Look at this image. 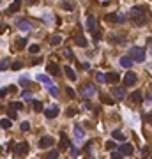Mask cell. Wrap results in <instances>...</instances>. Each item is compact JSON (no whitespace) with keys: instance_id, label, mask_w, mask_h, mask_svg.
Returning <instances> with one entry per match:
<instances>
[{"instance_id":"obj_27","label":"cell","mask_w":152,"mask_h":159,"mask_svg":"<svg viewBox=\"0 0 152 159\" xmlns=\"http://www.w3.org/2000/svg\"><path fill=\"white\" fill-rule=\"evenodd\" d=\"M122 152H120V149H117V150H111V159H122Z\"/></svg>"},{"instance_id":"obj_13","label":"cell","mask_w":152,"mask_h":159,"mask_svg":"<svg viewBox=\"0 0 152 159\" xmlns=\"http://www.w3.org/2000/svg\"><path fill=\"white\" fill-rule=\"evenodd\" d=\"M74 136H76V140H83V136H85V131H83V127L80 124L74 126Z\"/></svg>"},{"instance_id":"obj_7","label":"cell","mask_w":152,"mask_h":159,"mask_svg":"<svg viewBox=\"0 0 152 159\" xmlns=\"http://www.w3.org/2000/svg\"><path fill=\"white\" fill-rule=\"evenodd\" d=\"M14 152L18 154V156H25V154L29 152V143H27V142L18 143V145H16V149H14Z\"/></svg>"},{"instance_id":"obj_51","label":"cell","mask_w":152,"mask_h":159,"mask_svg":"<svg viewBox=\"0 0 152 159\" xmlns=\"http://www.w3.org/2000/svg\"><path fill=\"white\" fill-rule=\"evenodd\" d=\"M150 53H152V46H150Z\"/></svg>"},{"instance_id":"obj_50","label":"cell","mask_w":152,"mask_h":159,"mask_svg":"<svg viewBox=\"0 0 152 159\" xmlns=\"http://www.w3.org/2000/svg\"><path fill=\"white\" fill-rule=\"evenodd\" d=\"M0 30H4V25H0Z\"/></svg>"},{"instance_id":"obj_5","label":"cell","mask_w":152,"mask_h":159,"mask_svg":"<svg viewBox=\"0 0 152 159\" xmlns=\"http://www.w3.org/2000/svg\"><path fill=\"white\" fill-rule=\"evenodd\" d=\"M57 115H58V106L51 104L48 108H44V117H46V118H55Z\"/></svg>"},{"instance_id":"obj_33","label":"cell","mask_w":152,"mask_h":159,"mask_svg":"<svg viewBox=\"0 0 152 159\" xmlns=\"http://www.w3.org/2000/svg\"><path fill=\"white\" fill-rule=\"evenodd\" d=\"M48 90H50V94L53 95V97H58V88L57 87H53V85H51V87H48Z\"/></svg>"},{"instance_id":"obj_26","label":"cell","mask_w":152,"mask_h":159,"mask_svg":"<svg viewBox=\"0 0 152 159\" xmlns=\"http://www.w3.org/2000/svg\"><path fill=\"white\" fill-rule=\"evenodd\" d=\"M50 43L53 44V46H57V44H60V43H62V37H60V36H51Z\"/></svg>"},{"instance_id":"obj_35","label":"cell","mask_w":152,"mask_h":159,"mask_svg":"<svg viewBox=\"0 0 152 159\" xmlns=\"http://www.w3.org/2000/svg\"><path fill=\"white\" fill-rule=\"evenodd\" d=\"M64 55H65L67 58H71V60H74V55H72V51L69 50V48H65V50H64Z\"/></svg>"},{"instance_id":"obj_39","label":"cell","mask_w":152,"mask_h":159,"mask_svg":"<svg viewBox=\"0 0 152 159\" xmlns=\"http://www.w3.org/2000/svg\"><path fill=\"white\" fill-rule=\"evenodd\" d=\"M7 69V60L4 58V60H0V71H6Z\"/></svg>"},{"instance_id":"obj_37","label":"cell","mask_w":152,"mask_h":159,"mask_svg":"<svg viewBox=\"0 0 152 159\" xmlns=\"http://www.w3.org/2000/svg\"><path fill=\"white\" fill-rule=\"evenodd\" d=\"M104 147H106L108 150H113V149H115L117 145H115V142H106V143H104Z\"/></svg>"},{"instance_id":"obj_31","label":"cell","mask_w":152,"mask_h":159,"mask_svg":"<svg viewBox=\"0 0 152 159\" xmlns=\"http://www.w3.org/2000/svg\"><path fill=\"white\" fill-rule=\"evenodd\" d=\"M0 126H2L4 129H9V127H11V120H9V118H2V120H0Z\"/></svg>"},{"instance_id":"obj_34","label":"cell","mask_w":152,"mask_h":159,"mask_svg":"<svg viewBox=\"0 0 152 159\" xmlns=\"http://www.w3.org/2000/svg\"><path fill=\"white\" fill-rule=\"evenodd\" d=\"M11 67H13V69H14V71H20V69H21V67H23V64H21V62H20V60H16L14 64L11 65Z\"/></svg>"},{"instance_id":"obj_46","label":"cell","mask_w":152,"mask_h":159,"mask_svg":"<svg viewBox=\"0 0 152 159\" xmlns=\"http://www.w3.org/2000/svg\"><path fill=\"white\" fill-rule=\"evenodd\" d=\"M145 120H147V122H149V124L152 126V113H147V117H145Z\"/></svg>"},{"instance_id":"obj_44","label":"cell","mask_w":152,"mask_h":159,"mask_svg":"<svg viewBox=\"0 0 152 159\" xmlns=\"http://www.w3.org/2000/svg\"><path fill=\"white\" fill-rule=\"evenodd\" d=\"M65 90H67V95H69V97H74V90H72L71 87H67Z\"/></svg>"},{"instance_id":"obj_18","label":"cell","mask_w":152,"mask_h":159,"mask_svg":"<svg viewBox=\"0 0 152 159\" xmlns=\"http://www.w3.org/2000/svg\"><path fill=\"white\" fill-rule=\"evenodd\" d=\"M64 72H65V78L72 80V81L76 80V72L72 71V69H71V67H69V65H65V67H64Z\"/></svg>"},{"instance_id":"obj_4","label":"cell","mask_w":152,"mask_h":159,"mask_svg":"<svg viewBox=\"0 0 152 159\" xmlns=\"http://www.w3.org/2000/svg\"><path fill=\"white\" fill-rule=\"evenodd\" d=\"M81 94L85 95V97H92L95 94V87L92 83H85L83 87H81Z\"/></svg>"},{"instance_id":"obj_20","label":"cell","mask_w":152,"mask_h":159,"mask_svg":"<svg viewBox=\"0 0 152 159\" xmlns=\"http://www.w3.org/2000/svg\"><path fill=\"white\" fill-rule=\"evenodd\" d=\"M111 136H113V140H117V142H126V136H124V133L122 131H113L111 133Z\"/></svg>"},{"instance_id":"obj_10","label":"cell","mask_w":152,"mask_h":159,"mask_svg":"<svg viewBox=\"0 0 152 159\" xmlns=\"http://www.w3.org/2000/svg\"><path fill=\"white\" fill-rule=\"evenodd\" d=\"M55 143V140L51 136H43L41 140H39V147L41 149H44V147H51V145Z\"/></svg>"},{"instance_id":"obj_47","label":"cell","mask_w":152,"mask_h":159,"mask_svg":"<svg viewBox=\"0 0 152 159\" xmlns=\"http://www.w3.org/2000/svg\"><path fill=\"white\" fill-rule=\"evenodd\" d=\"M23 97H25V99H30V97H32V94H30V92H23Z\"/></svg>"},{"instance_id":"obj_40","label":"cell","mask_w":152,"mask_h":159,"mask_svg":"<svg viewBox=\"0 0 152 159\" xmlns=\"http://www.w3.org/2000/svg\"><path fill=\"white\" fill-rule=\"evenodd\" d=\"M9 106H13V108H16V110H21L23 108V104L21 103H18V101H14V103H11Z\"/></svg>"},{"instance_id":"obj_8","label":"cell","mask_w":152,"mask_h":159,"mask_svg":"<svg viewBox=\"0 0 152 159\" xmlns=\"http://www.w3.org/2000/svg\"><path fill=\"white\" fill-rule=\"evenodd\" d=\"M87 30H90V32L97 30V18L95 16H88L87 18Z\"/></svg>"},{"instance_id":"obj_30","label":"cell","mask_w":152,"mask_h":159,"mask_svg":"<svg viewBox=\"0 0 152 159\" xmlns=\"http://www.w3.org/2000/svg\"><path fill=\"white\" fill-rule=\"evenodd\" d=\"M16 111H18L16 108L9 106V110H7V115H9V118H13V120H14V118H16Z\"/></svg>"},{"instance_id":"obj_41","label":"cell","mask_w":152,"mask_h":159,"mask_svg":"<svg viewBox=\"0 0 152 159\" xmlns=\"http://www.w3.org/2000/svg\"><path fill=\"white\" fill-rule=\"evenodd\" d=\"M20 129H21V131H29V129H30V124H29V122H21Z\"/></svg>"},{"instance_id":"obj_49","label":"cell","mask_w":152,"mask_h":159,"mask_svg":"<svg viewBox=\"0 0 152 159\" xmlns=\"http://www.w3.org/2000/svg\"><path fill=\"white\" fill-rule=\"evenodd\" d=\"M27 2H29V4H32V6H36V4L39 2V0H27Z\"/></svg>"},{"instance_id":"obj_36","label":"cell","mask_w":152,"mask_h":159,"mask_svg":"<svg viewBox=\"0 0 152 159\" xmlns=\"http://www.w3.org/2000/svg\"><path fill=\"white\" fill-rule=\"evenodd\" d=\"M30 53H39V44H30Z\"/></svg>"},{"instance_id":"obj_29","label":"cell","mask_w":152,"mask_h":159,"mask_svg":"<svg viewBox=\"0 0 152 159\" xmlns=\"http://www.w3.org/2000/svg\"><path fill=\"white\" fill-rule=\"evenodd\" d=\"M32 104H34V110H36V111H37V113H41V111H43V103H39V101H34V103H32Z\"/></svg>"},{"instance_id":"obj_21","label":"cell","mask_w":152,"mask_h":159,"mask_svg":"<svg viewBox=\"0 0 152 159\" xmlns=\"http://www.w3.org/2000/svg\"><path fill=\"white\" fill-rule=\"evenodd\" d=\"M74 44H78V46H87V39L78 34V36H74Z\"/></svg>"},{"instance_id":"obj_22","label":"cell","mask_w":152,"mask_h":159,"mask_svg":"<svg viewBox=\"0 0 152 159\" xmlns=\"http://www.w3.org/2000/svg\"><path fill=\"white\" fill-rule=\"evenodd\" d=\"M16 48L14 50H23L25 46H27V39L25 37H20V39H16V44H14Z\"/></svg>"},{"instance_id":"obj_9","label":"cell","mask_w":152,"mask_h":159,"mask_svg":"<svg viewBox=\"0 0 152 159\" xmlns=\"http://www.w3.org/2000/svg\"><path fill=\"white\" fill-rule=\"evenodd\" d=\"M142 97H143L142 92H140V90H134V92L129 95V103L131 104H140V103H142Z\"/></svg>"},{"instance_id":"obj_1","label":"cell","mask_w":152,"mask_h":159,"mask_svg":"<svg viewBox=\"0 0 152 159\" xmlns=\"http://www.w3.org/2000/svg\"><path fill=\"white\" fill-rule=\"evenodd\" d=\"M129 16L134 20V23L136 25H143L145 21H147V14H145V9L140 7V6H136V7H133L129 11Z\"/></svg>"},{"instance_id":"obj_43","label":"cell","mask_w":152,"mask_h":159,"mask_svg":"<svg viewBox=\"0 0 152 159\" xmlns=\"http://www.w3.org/2000/svg\"><path fill=\"white\" fill-rule=\"evenodd\" d=\"M78 154H80L78 149H74V147H72V149H71V156H72V157H78Z\"/></svg>"},{"instance_id":"obj_32","label":"cell","mask_w":152,"mask_h":159,"mask_svg":"<svg viewBox=\"0 0 152 159\" xmlns=\"http://www.w3.org/2000/svg\"><path fill=\"white\" fill-rule=\"evenodd\" d=\"M95 80H97L99 83H104V81H106V74H103V72H97V74H95Z\"/></svg>"},{"instance_id":"obj_23","label":"cell","mask_w":152,"mask_h":159,"mask_svg":"<svg viewBox=\"0 0 152 159\" xmlns=\"http://www.w3.org/2000/svg\"><path fill=\"white\" fill-rule=\"evenodd\" d=\"M18 27L21 30H30L32 27H30V23L29 21H25V20H18Z\"/></svg>"},{"instance_id":"obj_28","label":"cell","mask_w":152,"mask_h":159,"mask_svg":"<svg viewBox=\"0 0 152 159\" xmlns=\"http://www.w3.org/2000/svg\"><path fill=\"white\" fill-rule=\"evenodd\" d=\"M101 101L104 103V104H115V101H113L111 97H108V95H104V94L101 95Z\"/></svg>"},{"instance_id":"obj_6","label":"cell","mask_w":152,"mask_h":159,"mask_svg":"<svg viewBox=\"0 0 152 159\" xmlns=\"http://www.w3.org/2000/svg\"><path fill=\"white\" fill-rule=\"evenodd\" d=\"M111 94H113V97L117 101H122L126 97V90H124V87H113L111 88Z\"/></svg>"},{"instance_id":"obj_2","label":"cell","mask_w":152,"mask_h":159,"mask_svg":"<svg viewBox=\"0 0 152 159\" xmlns=\"http://www.w3.org/2000/svg\"><path fill=\"white\" fill-rule=\"evenodd\" d=\"M129 57L133 58L134 62H143L145 60V50L143 48H140V46H134V48H131Z\"/></svg>"},{"instance_id":"obj_15","label":"cell","mask_w":152,"mask_h":159,"mask_svg":"<svg viewBox=\"0 0 152 159\" xmlns=\"http://www.w3.org/2000/svg\"><path fill=\"white\" fill-rule=\"evenodd\" d=\"M119 80H120V76H119L117 72H108V74H106V81H108V83H111V85H115Z\"/></svg>"},{"instance_id":"obj_38","label":"cell","mask_w":152,"mask_h":159,"mask_svg":"<svg viewBox=\"0 0 152 159\" xmlns=\"http://www.w3.org/2000/svg\"><path fill=\"white\" fill-rule=\"evenodd\" d=\"M62 7H64L65 11H72V9H74V6H71L69 2H62Z\"/></svg>"},{"instance_id":"obj_45","label":"cell","mask_w":152,"mask_h":159,"mask_svg":"<svg viewBox=\"0 0 152 159\" xmlns=\"http://www.w3.org/2000/svg\"><path fill=\"white\" fill-rule=\"evenodd\" d=\"M20 85H23V87H25V85H29V78H21V80H20Z\"/></svg>"},{"instance_id":"obj_25","label":"cell","mask_w":152,"mask_h":159,"mask_svg":"<svg viewBox=\"0 0 152 159\" xmlns=\"http://www.w3.org/2000/svg\"><path fill=\"white\" fill-rule=\"evenodd\" d=\"M44 159H58V150H50Z\"/></svg>"},{"instance_id":"obj_42","label":"cell","mask_w":152,"mask_h":159,"mask_svg":"<svg viewBox=\"0 0 152 159\" xmlns=\"http://www.w3.org/2000/svg\"><path fill=\"white\" fill-rule=\"evenodd\" d=\"M9 90H11V88H9V87H4V88H0V97H4V95L7 94Z\"/></svg>"},{"instance_id":"obj_48","label":"cell","mask_w":152,"mask_h":159,"mask_svg":"<svg viewBox=\"0 0 152 159\" xmlns=\"http://www.w3.org/2000/svg\"><path fill=\"white\" fill-rule=\"evenodd\" d=\"M81 67H83V69H87V71H88V69H90V64H88V62H87V64H81Z\"/></svg>"},{"instance_id":"obj_14","label":"cell","mask_w":152,"mask_h":159,"mask_svg":"<svg viewBox=\"0 0 152 159\" xmlns=\"http://www.w3.org/2000/svg\"><path fill=\"white\" fill-rule=\"evenodd\" d=\"M62 150H65L67 147H69V140H67V134L65 133H60V145H58Z\"/></svg>"},{"instance_id":"obj_16","label":"cell","mask_w":152,"mask_h":159,"mask_svg":"<svg viewBox=\"0 0 152 159\" xmlns=\"http://www.w3.org/2000/svg\"><path fill=\"white\" fill-rule=\"evenodd\" d=\"M20 7H21V0H14V2L11 4V7L7 9V13H9V14H13V13H16Z\"/></svg>"},{"instance_id":"obj_24","label":"cell","mask_w":152,"mask_h":159,"mask_svg":"<svg viewBox=\"0 0 152 159\" xmlns=\"http://www.w3.org/2000/svg\"><path fill=\"white\" fill-rule=\"evenodd\" d=\"M106 21H110V23H113V21L120 23V16H119V14H106Z\"/></svg>"},{"instance_id":"obj_11","label":"cell","mask_w":152,"mask_h":159,"mask_svg":"<svg viewBox=\"0 0 152 159\" xmlns=\"http://www.w3.org/2000/svg\"><path fill=\"white\" fill-rule=\"evenodd\" d=\"M133 62H134V60H133L129 55H124V57L120 58V65H122V67H126V69H129L131 65H133Z\"/></svg>"},{"instance_id":"obj_12","label":"cell","mask_w":152,"mask_h":159,"mask_svg":"<svg viewBox=\"0 0 152 159\" xmlns=\"http://www.w3.org/2000/svg\"><path fill=\"white\" fill-rule=\"evenodd\" d=\"M119 149H120V152H122L124 156H131V154H133V150H134L131 143H124L122 147H119Z\"/></svg>"},{"instance_id":"obj_3","label":"cell","mask_w":152,"mask_h":159,"mask_svg":"<svg viewBox=\"0 0 152 159\" xmlns=\"http://www.w3.org/2000/svg\"><path fill=\"white\" fill-rule=\"evenodd\" d=\"M136 72H133V71H127V74L124 76V85L126 87H131V85H134L136 83Z\"/></svg>"},{"instance_id":"obj_19","label":"cell","mask_w":152,"mask_h":159,"mask_svg":"<svg viewBox=\"0 0 152 159\" xmlns=\"http://www.w3.org/2000/svg\"><path fill=\"white\" fill-rule=\"evenodd\" d=\"M37 81L39 83H44L46 87H51V80L48 76H44V74H37Z\"/></svg>"},{"instance_id":"obj_17","label":"cell","mask_w":152,"mask_h":159,"mask_svg":"<svg viewBox=\"0 0 152 159\" xmlns=\"http://www.w3.org/2000/svg\"><path fill=\"white\" fill-rule=\"evenodd\" d=\"M48 72L53 74V76H58V74H60V69H58L57 64H53V62H51V64H48Z\"/></svg>"}]
</instances>
